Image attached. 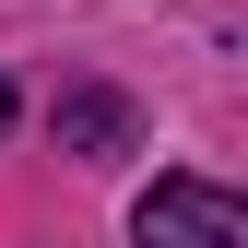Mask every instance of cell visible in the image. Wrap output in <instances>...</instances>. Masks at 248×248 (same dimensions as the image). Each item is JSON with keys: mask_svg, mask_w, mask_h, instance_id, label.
I'll list each match as a JSON object with an SVG mask.
<instances>
[{"mask_svg": "<svg viewBox=\"0 0 248 248\" xmlns=\"http://www.w3.org/2000/svg\"><path fill=\"white\" fill-rule=\"evenodd\" d=\"M59 142H71V154H118V142H130V107H118V95H59Z\"/></svg>", "mask_w": 248, "mask_h": 248, "instance_id": "cell-2", "label": "cell"}, {"mask_svg": "<svg viewBox=\"0 0 248 248\" xmlns=\"http://www.w3.org/2000/svg\"><path fill=\"white\" fill-rule=\"evenodd\" d=\"M142 248H248V201L213 189V177H154L142 213H130Z\"/></svg>", "mask_w": 248, "mask_h": 248, "instance_id": "cell-1", "label": "cell"}, {"mask_svg": "<svg viewBox=\"0 0 248 248\" xmlns=\"http://www.w3.org/2000/svg\"><path fill=\"white\" fill-rule=\"evenodd\" d=\"M0 130H12V83H0Z\"/></svg>", "mask_w": 248, "mask_h": 248, "instance_id": "cell-3", "label": "cell"}]
</instances>
